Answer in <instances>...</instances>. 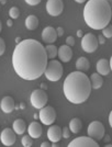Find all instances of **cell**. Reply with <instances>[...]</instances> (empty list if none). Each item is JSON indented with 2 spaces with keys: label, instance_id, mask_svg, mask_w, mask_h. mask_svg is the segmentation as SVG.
<instances>
[{
  "label": "cell",
  "instance_id": "d590c367",
  "mask_svg": "<svg viewBox=\"0 0 112 147\" xmlns=\"http://www.w3.org/2000/svg\"><path fill=\"white\" fill-rule=\"evenodd\" d=\"M109 124L110 126H112V112H110V115H109Z\"/></svg>",
  "mask_w": 112,
  "mask_h": 147
},
{
  "label": "cell",
  "instance_id": "8d00e7d4",
  "mask_svg": "<svg viewBox=\"0 0 112 147\" xmlns=\"http://www.w3.org/2000/svg\"><path fill=\"white\" fill-rule=\"evenodd\" d=\"M41 89L46 90V89H47V85H46V84H41Z\"/></svg>",
  "mask_w": 112,
  "mask_h": 147
},
{
  "label": "cell",
  "instance_id": "484cf974",
  "mask_svg": "<svg viewBox=\"0 0 112 147\" xmlns=\"http://www.w3.org/2000/svg\"><path fill=\"white\" fill-rule=\"evenodd\" d=\"M102 35L106 37V38H111L112 37V28L111 25H107L102 29Z\"/></svg>",
  "mask_w": 112,
  "mask_h": 147
},
{
  "label": "cell",
  "instance_id": "7c38bea8",
  "mask_svg": "<svg viewBox=\"0 0 112 147\" xmlns=\"http://www.w3.org/2000/svg\"><path fill=\"white\" fill-rule=\"evenodd\" d=\"M57 55L59 57V61L63 63H69L73 58V49L68 45H62L59 49H57Z\"/></svg>",
  "mask_w": 112,
  "mask_h": 147
},
{
  "label": "cell",
  "instance_id": "d6a6232c",
  "mask_svg": "<svg viewBox=\"0 0 112 147\" xmlns=\"http://www.w3.org/2000/svg\"><path fill=\"white\" fill-rule=\"evenodd\" d=\"M7 25H8V26H12V25H13L12 19H9V20H7Z\"/></svg>",
  "mask_w": 112,
  "mask_h": 147
},
{
  "label": "cell",
  "instance_id": "5b68a950",
  "mask_svg": "<svg viewBox=\"0 0 112 147\" xmlns=\"http://www.w3.org/2000/svg\"><path fill=\"white\" fill-rule=\"evenodd\" d=\"M98 46H99V43H98L97 36L94 34L86 33L82 35V37H81V49L84 52L91 54L98 49Z\"/></svg>",
  "mask_w": 112,
  "mask_h": 147
},
{
  "label": "cell",
  "instance_id": "f6af8a7d",
  "mask_svg": "<svg viewBox=\"0 0 112 147\" xmlns=\"http://www.w3.org/2000/svg\"><path fill=\"white\" fill-rule=\"evenodd\" d=\"M0 6H1V5H0Z\"/></svg>",
  "mask_w": 112,
  "mask_h": 147
},
{
  "label": "cell",
  "instance_id": "f1b7e54d",
  "mask_svg": "<svg viewBox=\"0 0 112 147\" xmlns=\"http://www.w3.org/2000/svg\"><path fill=\"white\" fill-rule=\"evenodd\" d=\"M66 45H68V46H74L75 45V37L74 36H67L66 38Z\"/></svg>",
  "mask_w": 112,
  "mask_h": 147
},
{
  "label": "cell",
  "instance_id": "44dd1931",
  "mask_svg": "<svg viewBox=\"0 0 112 147\" xmlns=\"http://www.w3.org/2000/svg\"><path fill=\"white\" fill-rule=\"evenodd\" d=\"M68 129L70 131V133H74V134L79 133L81 131V129H82V122H81L80 119H78V117L72 119L70 122H69Z\"/></svg>",
  "mask_w": 112,
  "mask_h": 147
},
{
  "label": "cell",
  "instance_id": "60d3db41",
  "mask_svg": "<svg viewBox=\"0 0 112 147\" xmlns=\"http://www.w3.org/2000/svg\"><path fill=\"white\" fill-rule=\"evenodd\" d=\"M7 0H0V5H6Z\"/></svg>",
  "mask_w": 112,
  "mask_h": 147
},
{
  "label": "cell",
  "instance_id": "8992f818",
  "mask_svg": "<svg viewBox=\"0 0 112 147\" xmlns=\"http://www.w3.org/2000/svg\"><path fill=\"white\" fill-rule=\"evenodd\" d=\"M47 100H49L47 93L43 89L34 90L31 93V97H30V102H31L32 107L35 108V109H38V110L46 105Z\"/></svg>",
  "mask_w": 112,
  "mask_h": 147
},
{
  "label": "cell",
  "instance_id": "4fadbf2b",
  "mask_svg": "<svg viewBox=\"0 0 112 147\" xmlns=\"http://www.w3.org/2000/svg\"><path fill=\"white\" fill-rule=\"evenodd\" d=\"M47 138L51 143H58L62 138V129L58 125H50L47 129Z\"/></svg>",
  "mask_w": 112,
  "mask_h": 147
},
{
  "label": "cell",
  "instance_id": "f35d334b",
  "mask_svg": "<svg viewBox=\"0 0 112 147\" xmlns=\"http://www.w3.org/2000/svg\"><path fill=\"white\" fill-rule=\"evenodd\" d=\"M24 108H25V103L21 102V103H20V109H24Z\"/></svg>",
  "mask_w": 112,
  "mask_h": 147
},
{
  "label": "cell",
  "instance_id": "30bf717a",
  "mask_svg": "<svg viewBox=\"0 0 112 147\" xmlns=\"http://www.w3.org/2000/svg\"><path fill=\"white\" fill-rule=\"evenodd\" d=\"M69 147H99V144L90 136H79L68 144Z\"/></svg>",
  "mask_w": 112,
  "mask_h": 147
},
{
  "label": "cell",
  "instance_id": "4dcf8cb0",
  "mask_svg": "<svg viewBox=\"0 0 112 147\" xmlns=\"http://www.w3.org/2000/svg\"><path fill=\"white\" fill-rule=\"evenodd\" d=\"M97 40H98V43L99 45H103V44H106V37L103 36L102 34L99 35V36H97Z\"/></svg>",
  "mask_w": 112,
  "mask_h": 147
},
{
  "label": "cell",
  "instance_id": "d6986e66",
  "mask_svg": "<svg viewBox=\"0 0 112 147\" xmlns=\"http://www.w3.org/2000/svg\"><path fill=\"white\" fill-rule=\"evenodd\" d=\"M12 129L14 133L18 135H22L26 131V124H25L24 120L22 119H17L12 124Z\"/></svg>",
  "mask_w": 112,
  "mask_h": 147
},
{
  "label": "cell",
  "instance_id": "83f0119b",
  "mask_svg": "<svg viewBox=\"0 0 112 147\" xmlns=\"http://www.w3.org/2000/svg\"><path fill=\"white\" fill-rule=\"evenodd\" d=\"M69 136H70V131H69L68 126H65L64 129H62V137L69 138Z\"/></svg>",
  "mask_w": 112,
  "mask_h": 147
},
{
  "label": "cell",
  "instance_id": "9c48e42d",
  "mask_svg": "<svg viewBox=\"0 0 112 147\" xmlns=\"http://www.w3.org/2000/svg\"><path fill=\"white\" fill-rule=\"evenodd\" d=\"M46 11L52 17H58L64 11V2L63 0H47L46 2Z\"/></svg>",
  "mask_w": 112,
  "mask_h": 147
},
{
  "label": "cell",
  "instance_id": "e575fe53",
  "mask_svg": "<svg viewBox=\"0 0 112 147\" xmlns=\"http://www.w3.org/2000/svg\"><path fill=\"white\" fill-rule=\"evenodd\" d=\"M82 35H84V32L81 30H78L77 31V37H82Z\"/></svg>",
  "mask_w": 112,
  "mask_h": 147
},
{
  "label": "cell",
  "instance_id": "ac0fdd59",
  "mask_svg": "<svg viewBox=\"0 0 112 147\" xmlns=\"http://www.w3.org/2000/svg\"><path fill=\"white\" fill-rule=\"evenodd\" d=\"M90 85H91V89H100L102 85H103V78L102 76L99 75L98 73H93L90 76Z\"/></svg>",
  "mask_w": 112,
  "mask_h": 147
},
{
  "label": "cell",
  "instance_id": "2e32d148",
  "mask_svg": "<svg viewBox=\"0 0 112 147\" xmlns=\"http://www.w3.org/2000/svg\"><path fill=\"white\" fill-rule=\"evenodd\" d=\"M0 108H1L2 112H5V113H11L16 109V103H14L12 97H10V96L3 97L0 102Z\"/></svg>",
  "mask_w": 112,
  "mask_h": 147
},
{
  "label": "cell",
  "instance_id": "52a82bcc",
  "mask_svg": "<svg viewBox=\"0 0 112 147\" xmlns=\"http://www.w3.org/2000/svg\"><path fill=\"white\" fill-rule=\"evenodd\" d=\"M88 136L93 140H102L106 134V127L100 121H92L88 126Z\"/></svg>",
  "mask_w": 112,
  "mask_h": 147
},
{
  "label": "cell",
  "instance_id": "7402d4cb",
  "mask_svg": "<svg viewBox=\"0 0 112 147\" xmlns=\"http://www.w3.org/2000/svg\"><path fill=\"white\" fill-rule=\"evenodd\" d=\"M38 26V19H37L36 16L34 14H31L29 17H26L25 19V28L30 31H34L37 29Z\"/></svg>",
  "mask_w": 112,
  "mask_h": 147
},
{
  "label": "cell",
  "instance_id": "ffe728a7",
  "mask_svg": "<svg viewBox=\"0 0 112 147\" xmlns=\"http://www.w3.org/2000/svg\"><path fill=\"white\" fill-rule=\"evenodd\" d=\"M90 68V63L88 61V58L81 56L79 57L77 61H76V69L79 70V71H82V73H86L87 70H89Z\"/></svg>",
  "mask_w": 112,
  "mask_h": 147
},
{
  "label": "cell",
  "instance_id": "3957f363",
  "mask_svg": "<svg viewBox=\"0 0 112 147\" xmlns=\"http://www.w3.org/2000/svg\"><path fill=\"white\" fill-rule=\"evenodd\" d=\"M82 14L90 29L102 30L111 21V5L107 0H87Z\"/></svg>",
  "mask_w": 112,
  "mask_h": 147
},
{
  "label": "cell",
  "instance_id": "836d02e7",
  "mask_svg": "<svg viewBox=\"0 0 112 147\" xmlns=\"http://www.w3.org/2000/svg\"><path fill=\"white\" fill-rule=\"evenodd\" d=\"M41 146L42 147H49V146H51V143H49V142H44V143L41 144Z\"/></svg>",
  "mask_w": 112,
  "mask_h": 147
},
{
  "label": "cell",
  "instance_id": "d4e9b609",
  "mask_svg": "<svg viewBox=\"0 0 112 147\" xmlns=\"http://www.w3.org/2000/svg\"><path fill=\"white\" fill-rule=\"evenodd\" d=\"M9 16L10 18L12 19H18L20 17V10H19L18 7H12L10 10H9Z\"/></svg>",
  "mask_w": 112,
  "mask_h": 147
},
{
  "label": "cell",
  "instance_id": "8fae6325",
  "mask_svg": "<svg viewBox=\"0 0 112 147\" xmlns=\"http://www.w3.org/2000/svg\"><path fill=\"white\" fill-rule=\"evenodd\" d=\"M0 138H1V143L5 146H12L17 141V136H16L14 131L12 129H9V127H7L1 132Z\"/></svg>",
  "mask_w": 112,
  "mask_h": 147
},
{
  "label": "cell",
  "instance_id": "277c9868",
  "mask_svg": "<svg viewBox=\"0 0 112 147\" xmlns=\"http://www.w3.org/2000/svg\"><path fill=\"white\" fill-rule=\"evenodd\" d=\"M63 74H64V68L61 61L56 59H50L47 61V65L44 70V76L46 77V79L55 82L62 78Z\"/></svg>",
  "mask_w": 112,
  "mask_h": 147
},
{
  "label": "cell",
  "instance_id": "e0dca14e",
  "mask_svg": "<svg viewBox=\"0 0 112 147\" xmlns=\"http://www.w3.org/2000/svg\"><path fill=\"white\" fill-rule=\"evenodd\" d=\"M28 132H29V135L31 136L32 138H38L42 135L43 129H42V125L40 123L32 122L29 125V127H28Z\"/></svg>",
  "mask_w": 112,
  "mask_h": 147
},
{
  "label": "cell",
  "instance_id": "ee69618b",
  "mask_svg": "<svg viewBox=\"0 0 112 147\" xmlns=\"http://www.w3.org/2000/svg\"><path fill=\"white\" fill-rule=\"evenodd\" d=\"M107 1H108V2H109V3H110V5H111V2H112V0H107Z\"/></svg>",
  "mask_w": 112,
  "mask_h": 147
},
{
  "label": "cell",
  "instance_id": "ab89813d",
  "mask_svg": "<svg viewBox=\"0 0 112 147\" xmlns=\"http://www.w3.org/2000/svg\"><path fill=\"white\" fill-rule=\"evenodd\" d=\"M21 41H22V40H21V38H20V37H17V38H16V43L18 44V43H20V42H21Z\"/></svg>",
  "mask_w": 112,
  "mask_h": 147
},
{
  "label": "cell",
  "instance_id": "9a60e30c",
  "mask_svg": "<svg viewBox=\"0 0 112 147\" xmlns=\"http://www.w3.org/2000/svg\"><path fill=\"white\" fill-rule=\"evenodd\" d=\"M97 73L101 76H108L111 71V64L107 58H101L97 63Z\"/></svg>",
  "mask_w": 112,
  "mask_h": 147
},
{
  "label": "cell",
  "instance_id": "74e56055",
  "mask_svg": "<svg viewBox=\"0 0 112 147\" xmlns=\"http://www.w3.org/2000/svg\"><path fill=\"white\" fill-rule=\"evenodd\" d=\"M76 2H78V3H85L87 0H75Z\"/></svg>",
  "mask_w": 112,
  "mask_h": 147
},
{
  "label": "cell",
  "instance_id": "7a4b0ae2",
  "mask_svg": "<svg viewBox=\"0 0 112 147\" xmlns=\"http://www.w3.org/2000/svg\"><path fill=\"white\" fill-rule=\"evenodd\" d=\"M91 85L89 77L85 73L76 70L73 71L64 80L63 91L65 98L70 103L80 104L87 101L91 93Z\"/></svg>",
  "mask_w": 112,
  "mask_h": 147
},
{
  "label": "cell",
  "instance_id": "7bdbcfd3",
  "mask_svg": "<svg viewBox=\"0 0 112 147\" xmlns=\"http://www.w3.org/2000/svg\"><path fill=\"white\" fill-rule=\"evenodd\" d=\"M2 30V23H1V21H0V32Z\"/></svg>",
  "mask_w": 112,
  "mask_h": 147
},
{
  "label": "cell",
  "instance_id": "cb8c5ba5",
  "mask_svg": "<svg viewBox=\"0 0 112 147\" xmlns=\"http://www.w3.org/2000/svg\"><path fill=\"white\" fill-rule=\"evenodd\" d=\"M21 143H22V145L24 147H30L33 144V138L30 135H24L22 137V140H21Z\"/></svg>",
  "mask_w": 112,
  "mask_h": 147
},
{
  "label": "cell",
  "instance_id": "ba28073f",
  "mask_svg": "<svg viewBox=\"0 0 112 147\" xmlns=\"http://www.w3.org/2000/svg\"><path fill=\"white\" fill-rule=\"evenodd\" d=\"M38 119L44 125H52L56 120V111L51 105H45L42 109H40Z\"/></svg>",
  "mask_w": 112,
  "mask_h": 147
},
{
  "label": "cell",
  "instance_id": "b9f144b4",
  "mask_svg": "<svg viewBox=\"0 0 112 147\" xmlns=\"http://www.w3.org/2000/svg\"><path fill=\"white\" fill-rule=\"evenodd\" d=\"M34 117H35V119H38V113H35V114H34Z\"/></svg>",
  "mask_w": 112,
  "mask_h": 147
},
{
  "label": "cell",
  "instance_id": "1f68e13d",
  "mask_svg": "<svg viewBox=\"0 0 112 147\" xmlns=\"http://www.w3.org/2000/svg\"><path fill=\"white\" fill-rule=\"evenodd\" d=\"M56 30V34H57V36H63V35H64V32H65V31H64V29H63L62 26H58V28H57V29H55Z\"/></svg>",
  "mask_w": 112,
  "mask_h": 147
},
{
  "label": "cell",
  "instance_id": "603a6c76",
  "mask_svg": "<svg viewBox=\"0 0 112 147\" xmlns=\"http://www.w3.org/2000/svg\"><path fill=\"white\" fill-rule=\"evenodd\" d=\"M45 52H46V55H47L49 59H54L57 56V47L54 44H47L45 46Z\"/></svg>",
  "mask_w": 112,
  "mask_h": 147
},
{
  "label": "cell",
  "instance_id": "6da1fadb",
  "mask_svg": "<svg viewBox=\"0 0 112 147\" xmlns=\"http://www.w3.org/2000/svg\"><path fill=\"white\" fill-rule=\"evenodd\" d=\"M45 47L36 40L26 38L17 44L12 53V66L16 74L24 80H36L47 65Z\"/></svg>",
  "mask_w": 112,
  "mask_h": 147
},
{
  "label": "cell",
  "instance_id": "4316f807",
  "mask_svg": "<svg viewBox=\"0 0 112 147\" xmlns=\"http://www.w3.org/2000/svg\"><path fill=\"white\" fill-rule=\"evenodd\" d=\"M6 52V42L2 37H0V56H2Z\"/></svg>",
  "mask_w": 112,
  "mask_h": 147
},
{
  "label": "cell",
  "instance_id": "5bb4252c",
  "mask_svg": "<svg viewBox=\"0 0 112 147\" xmlns=\"http://www.w3.org/2000/svg\"><path fill=\"white\" fill-rule=\"evenodd\" d=\"M42 40L46 44H53L57 40L56 30L53 26H46L42 31Z\"/></svg>",
  "mask_w": 112,
  "mask_h": 147
},
{
  "label": "cell",
  "instance_id": "f546056e",
  "mask_svg": "<svg viewBox=\"0 0 112 147\" xmlns=\"http://www.w3.org/2000/svg\"><path fill=\"white\" fill-rule=\"evenodd\" d=\"M29 6H37L42 0H24Z\"/></svg>",
  "mask_w": 112,
  "mask_h": 147
}]
</instances>
